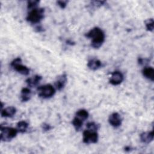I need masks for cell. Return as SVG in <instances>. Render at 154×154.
<instances>
[{"label":"cell","instance_id":"obj_1","mask_svg":"<svg viewBox=\"0 0 154 154\" xmlns=\"http://www.w3.org/2000/svg\"><path fill=\"white\" fill-rule=\"evenodd\" d=\"M85 36L91 40V46L94 49H99L103 45L105 39L104 32L101 28L97 26L91 29L85 34Z\"/></svg>","mask_w":154,"mask_h":154},{"label":"cell","instance_id":"obj_2","mask_svg":"<svg viewBox=\"0 0 154 154\" xmlns=\"http://www.w3.org/2000/svg\"><path fill=\"white\" fill-rule=\"evenodd\" d=\"M45 15V8L37 7L29 10L26 17L27 22L31 24H38L43 19Z\"/></svg>","mask_w":154,"mask_h":154},{"label":"cell","instance_id":"obj_3","mask_svg":"<svg viewBox=\"0 0 154 154\" xmlns=\"http://www.w3.org/2000/svg\"><path fill=\"white\" fill-rule=\"evenodd\" d=\"M88 116L89 114L85 109H80L76 111L75 116L72 122V123L76 131L80 130L82 126L83 123L88 119Z\"/></svg>","mask_w":154,"mask_h":154},{"label":"cell","instance_id":"obj_4","mask_svg":"<svg viewBox=\"0 0 154 154\" xmlns=\"http://www.w3.org/2000/svg\"><path fill=\"white\" fill-rule=\"evenodd\" d=\"M38 97L42 99H49L55 93V88L50 84L38 86L37 88Z\"/></svg>","mask_w":154,"mask_h":154},{"label":"cell","instance_id":"obj_5","mask_svg":"<svg viewBox=\"0 0 154 154\" xmlns=\"http://www.w3.org/2000/svg\"><path fill=\"white\" fill-rule=\"evenodd\" d=\"M0 138L2 141H10L16 137L18 132L17 128L1 126Z\"/></svg>","mask_w":154,"mask_h":154},{"label":"cell","instance_id":"obj_6","mask_svg":"<svg viewBox=\"0 0 154 154\" xmlns=\"http://www.w3.org/2000/svg\"><path fill=\"white\" fill-rule=\"evenodd\" d=\"M99 135L96 130L86 129L83 132L82 141L85 144H94L98 141Z\"/></svg>","mask_w":154,"mask_h":154},{"label":"cell","instance_id":"obj_7","mask_svg":"<svg viewBox=\"0 0 154 154\" xmlns=\"http://www.w3.org/2000/svg\"><path fill=\"white\" fill-rule=\"evenodd\" d=\"M11 67L18 73L26 76L29 73V69L26 66L22 64V60L20 57H17L13 60L10 63Z\"/></svg>","mask_w":154,"mask_h":154},{"label":"cell","instance_id":"obj_8","mask_svg":"<svg viewBox=\"0 0 154 154\" xmlns=\"http://www.w3.org/2000/svg\"><path fill=\"white\" fill-rule=\"evenodd\" d=\"M124 80V76L122 73L120 71H114L111 73L109 79V83L112 85H118L120 84Z\"/></svg>","mask_w":154,"mask_h":154},{"label":"cell","instance_id":"obj_9","mask_svg":"<svg viewBox=\"0 0 154 154\" xmlns=\"http://www.w3.org/2000/svg\"><path fill=\"white\" fill-rule=\"evenodd\" d=\"M67 82V75L66 73H63L58 76L54 82V86L55 89L58 91L62 90L66 86Z\"/></svg>","mask_w":154,"mask_h":154},{"label":"cell","instance_id":"obj_10","mask_svg":"<svg viewBox=\"0 0 154 154\" xmlns=\"http://www.w3.org/2000/svg\"><path fill=\"white\" fill-rule=\"evenodd\" d=\"M122 117L117 112H112L109 116L108 122L111 126L114 128H117L120 126L122 125Z\"/></svg>","mask_w":154,"mask_h":154},{"label":"cell","instance_id":"obj_11","mask_svg":"<svg viewBox=\"0 0 154 154\" xmlns=\"http://www.w3.org/2000/svg\"><path fill=\"white\" fill-rule=\"evenodd\" d=\"M153 131H148V132H142L140 135V141L145 144H149L151 143L153 140Z\"/></svg>","mask_w":154,"mask_h":154},{"label":"cell","instance_id":"obj_12","mask_svg":"<svg viewBox=\"0 0 154 154\" xmlns=\"http://www.w3.org/2000/svg\"><path fill=\"white\" fill-rule=\"evenodd\" d=\"M42 79V76L38 75H35L31 78H29L25 80V82L28 87H34L38 85L41 80Z\"/></svg>","mask_w":154,"mask_h":154},{"label":"cell","instance_id":"obj_13","mask_svg":"<svg viewBox=\"0 0 154 154\" xmlns=\"http://www.w3.org/2000/svg\"><path fill=\"white\" fill-rule=\"evenodd\" d=\"M102 66V62L96 58H92L87 63V67L91 70H96Z\"/></svg>","mask_w":154,"mask_h":154},{"label":"cell","instance_id":"obj_14","mask_svg":"<svg viewBox=\"0 0 154 154\" xmlns=\"http://www.w3.org/2000/svg\"><path fill=\"white\" fill-rule=\"evenodd\" d=\"M16 108L14 106H8L1 109V115L2 117H11L15 115Z\"/></svg>","mask_w":154,"mask_h":154},{"label":"cell","instance_id":"obj_15","mask_svg":"<svg viewBox=\"0 0 154 154\" xmlns=\"http://www.w3.org/2000/svg\"><path fill=\"white\" fill-rule=\"evenodd\" d=\"M31 97V90L28 87H24L21 90L20 99L21 102H28Z\"/></svg>","mask_w":154,"mask_h":154},{"label":"cell","instance_id":"obj_16","mask_svg":"<svg viewBox=\"0 0 154 154\" xmlns=\"http://www.w3.org/2000/svg\"><path fill=\"white\" fill-rule=\"evenodd\" d=\"M143 75L151 81H154V69L152 67H145L142 70Z\"/></svg>","mask_w":154,"mask_h":154},{"label":"cell","instance_id":"obj_17","mask_svg":"<svg viewBox=\"0 0 154 154\" xmlns=\"http://www.w3.org/2000/svg\"><path fill=\"white\" fill-rule=\"evenodd\" d=\"M106 3L105 1H92L87 5V8L90 11H93L96 9L104 5Z\"/></svg>","mask_w":154,"mask_h":154},{"label":"cell","instance_id":"obj_18","mask_svg":"<svg viewBox=\"0 0 154 154\" xmlns=\"http://www.w3.org/2000/svg\"><path fill=\"white\" fill-rule=\"evenodd\" d=\"M28 127V123L24 121H20L17 123V129L18 130V132L20 133H24L26 131Z\"/></svg>","mask_w":154,"mask_h":154},{"label":"cell","instance_id":"obj_19","mask_svg":"<svg viewBox=\"0 0 154 154\" xmlns=\"http://www.w3.org/2000/svg\"><path fill=\"white\" fill-rule=\"evenodd\" d=\"M144 24L146 28V30L148 31L152 32L153 31V18H150L147 19L144 21Z\"/></svg>","mask_w":154,"mask_h":154},{"label":"cell","instance_id":"obj_20","mask_svg":"<svg viewBox=\"0 0 154 154\" xmlns=\"http://www.w3.org/2000/svg\"><path fill=\"white\" fill-rule=\"evenodd\" d=\"M40 1L38 0H31L27 1V8L29 10L37 8Z\"/></svg>","mask_w":154,"mask_h":154},{"label":"cell","instance_id":"obj_21","mask_svg":"<svg viewBox=\"0 0 154 154\" xmlns=\"http://www.w3.org/2000/svg\"><path fill=\"white\" fill-rule=\"evenodd\" d=\"M68 3L67 1H57V4L61 8H65L67 6Z\"/></svg>","mask_w":154,"mask_h":154},{"label":"cell","instance_id":"obj_22","mask_svg":"<svg viewBox=\"0 0 154 154\" xmlns=\"http://www.w3.org/2000/svg\"><path fill=\"white\" fill-rule=\"evenodd\" d=\"M42 128L44 131H48L51 130L52 128V127L48 123H43L42 125Z\"/></svg>","mask_w":154,"mask_h":154},{"label":"cell","instance_id":"obj_23","mask_svg":"<svg viewBox=\"0 0 154 154\" xmlns=\"http://www.w3.org/2000/svg\"><path fill=\"white\" fill-rule=\"evenodd\" d=\"M34 29H35V31L36 32H40L43 31V27H42L41 25H40L36 26Z\"/></svg>","mask_w":154,"mask_h":154},{"label":"cell","instance_id":"obj_24","mask_svg":"<svg viewBox=\"0 0 154 154\" xmlns=\"http://www.w3.org/2000/svg\"><path fill=\"white\" fill-rule=\"evenodd\" d=\"M66 43H67V44L70 45H75V42H73V41H72V40H70V39L67 40L66 41Z\"/></svg>","mask_w":154,"mask_h":154}]
</instances>
